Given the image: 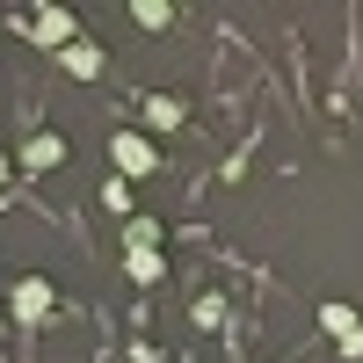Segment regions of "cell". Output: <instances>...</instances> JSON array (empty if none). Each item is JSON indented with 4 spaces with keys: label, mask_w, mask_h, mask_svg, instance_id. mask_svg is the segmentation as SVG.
I'll return each instance as SVG.
<instances>
[{
    "label": "cell",
    "mask_w": 363,
    "mask_h": 363,
    "mask_svg": "<svg viewBox=\"0 0 363 363\" xmlns=\"http://www.w3.org/2000/svg\"><path fill=\"white\" fill-rule=\"evenodd\" d=\"M29 37H37L44 51H66V44H80V22H73V8H37Z\"/></svg>",
    "instance_id": "cell-1"
},
{
    "label": "cell",
    "mask_w": 363,
    "mask_h": 363,
    "mask_svg": "<svg viewBox=\"0 0 363 363\" xmlns=\"http://www.w3.org/2000/svg\"><path fill=\"white\" fill-rule=\"evenodd\" d=\"M116 167H124V174H153L160 167V145L145 131H116Z\"/></svg>",
    "instance_id": "cell-2"
},
{
    "label": "cell",
    "mask_w": 363,
    "mask_h": 363,
    "mask_svg": "<svg viewBox=\"0 0 363 363\" xmlns=\"http://www.w3.org/2000/svg\"><path fill=\"white\" fill-rule=\"evenodd\" d=\"M51 298H58V291H51L44 277H22V284H15V320H44Z\"/></svg>",
    "instance_id": "cell-3"
},
{
    "label": "cell",
    "mask_w": 363,
    "mask_h": 363,
    "mask_svg": "<svg viewBox=\"0 0 363 363\" xmlns=\"http://www.w3.org/2000/svg\"><path fill=\"white\" fill-rule=\"evenodd\" d=\"M58 160H66V138H58V131H37V138L22 145V167H37V174L58 167Z\"/></svg>",
    "instance_id": "cell-4"
},
{
    "label": "cell",
    "mask_w": 363,
    "mask_h": 363,
    "mask_svg": "<svg viewBox=\"0 0 363 363\" xmlns=\"http://www.w3.org/2000/svg\"><path fill=\"white\" fill-rule=\"evenodd\" d=\"M58 66H66L73 80H95V73H102V51L80 37V44H66V51H58Z\"/></svg>",
    "instance_id": "cell-5"
},
{
    "label": "cell",
    "mask_w": 363,
    "mask_h": 363,
    "mask_svg": "<svg viewBox=\"0 0 363 363\" xmlns=\"http://www.w3.org/2000/svg\"><path fill=\"white\" fill-rule=\"evenodd\" d=\"M320 327H327V335H335V342H349V335H363V320L342 306V298H327V306H320Z\"/></svg>",
    "instance_id": "cell-6"
},
{
    "label": "cell",
    "mask_w": 363,
    "mask_h": 363,
    "mask_svg": "<svg viewBox=\"0 0 363 363\" xmlns=\"http://www.w3.org/2000/svg\"><path fill=\"white\" fill-rule=\"evenodd\" d=\"M124 247H131V255H153V247H160V225H153V218H124Z\"/></svg>",
    "instance_id": "cell-7"
},
{
    "label": "cell",
    "mask_w": 363,
    "mask_h": 363,
    "mask_svg": "<svg viewBox=\"0 0 363 363\" xmlns=\"http://www.w3.org/2000/svg\"><path fill=\"white\" fill-rule=\"evenodd\" d=\"M131 22H138V29H167L174 8H167V0H131Z\"/></svg>",
    "instance_id": "cell-8"
},
{
    "label": "cell",
    "mask_w": 363,
    "mask_h": 363,
    "mask_svg": "<svg viewBox=\"0 0 363 363\" xmlns=\"http://www.w3.org/2000/svg\"><path fill=\"white\" fill-rule=\"evenodd\" d=\"M145 124H153V131H174V124H182V102H174V95H153V102H145Z\"/></svg>",
    "instance_id": "cell-9"
},
{
    "label": "cell",
    "mask_w": 363,
    "mask_h": 363,
    "mask_svg": "<svg viewBox=\"0 0 363 363\" xmlns=\"http://www.w3.org/2000/svg\"><path fill=\"white\" fill-rule=\"evenodd\" d=\"M167 277V262H160V247L153 255H131V284H160Z\"/></svg>",
    "instance_id": "cell-10"
},
{
    "label": "cell",
    "mask_w": 363,
    "mask_h": 363,
    "mask_svg": "<svg viewBox=\"0 0 363 363\" xmlns=\"http://www.w3.org/2000/svg\"><path fill=\"white\" fill-rule=\"evenodd\" d=\"M102 203H109V211H124V218H131V189H124V182H102Z\"/></svg>",
    "instance_id": "cell-11"
},
{
    "label": "cell",
    "mask_w": 363,
    "mask_h": 363,
    "mask_svg": "<svg viewBox=\"0 0 363 363\" xmlns=\"http://www.w3.org/2000/svg\"><path fill=\"white\" fill-rule=\"evenodd\" d=\"M0 189H8V153H0Z\"/></svg>",
    "instance_id": "cell-12"
}]
</instances>
